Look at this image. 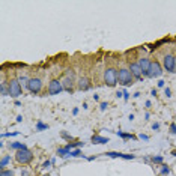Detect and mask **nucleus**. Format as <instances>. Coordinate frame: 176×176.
Here are the masks:
<instances>
[{"mask_svg":"<svg viewBox=\"0 0 176 176\" xmlns=\"http://www.w3.org/2000/svg\"><path fill=\"white\" fill-rule=\"evenodd\" d=\"M75 72L72 69H68L65 72V77L62 80V86H63V90L68 92V93H72L75 90Z\"/></svg>","mask_w":176,"mask_h":176,"instance_id":"obj_1","label":"nucleus"},{"mask_svg":"<svg viewBox=\"0 0 176 176\" xmlns=\"http://www.w3.org/2000/svg\"><path fill=\"white\" fill-rule=\"evenodd\" d=\"M134 81V75L131 74L129 68H121L118 71V83L122 86H131Z\"/></svg>","mask_w":176,"mask_h":176,"instance_id":"obj_2","label":"nucleus"},{"mask_svg":"<svg viewBox=\"0 0 176 176\" xmlns=\"http://www.w3.org/2000/svg\"><path fill=\"white\" fill-rule=\"evenodd\" d=\"M104 83L110 86V87H115L118 84V69L113 68V66H109L105 68L104 71Z\"/></svg>","mask_w":176,"mask_h":176,"instance_id":"obj_3","label":"nucleus"},{"mask_svg":"<svg viewBox=\"0 0 176 176\" xmlns=\"http://www.w3.org/2000/svg\"><path fill=\"white\" fill-rule=\"evenodd\" d=\"M8 90H9V95L12 98H18L23 93V87H21V84H20V81L17 78H12L8 83Z\"/></svg>","mask_w":176,"mask_h":176,"instance_id":"obj_4","label":"nucleus"},{"mask_svg":"<svg viewBox=\"0 0 176 176\" xmlns=\"http://www.w3.org/2000/svg\"><path fill=\"white\" fill-rule=\"evenodd\" d=\"M161 74H163L161 65L157 60H151V66H149V71H148L146 77H149V78H158V77H161Z\"/></svg>","mask_w":176,"mask_h":176,"instance_id":"obj_5","label":"nucleus"},{"mask_svg":"<svg viewBox=\"0 0 176 176\" xmlns=\"http://www.w3.org/2000/svg\"><path fill=\"white\" fill-rule=\"evenodd\" d=\"M27 89H29V92H30L32 95H38V93L42 90V80H41L39 77H33V78H30Z\"/></svg>","mask_w":176,"mask_h":176,"instance_id":"obj_6","label":"nucleus"},{"mask_svg":"<svg viewBox=\"0 0 176 176\" xmlns=\"http://www.w3.org/2000/svg\"><path fill=\"white\" fill-rule=\"evenodd\" d=\"M163 68L166 69L167 72H176V66H175V56L167 53L163 57Z\"/></svg>","mask_w":176,"mask_h":176,"instance_id":"obj_7","label":"nucleus"},{"mask_svg":"<svg viewBox=\"0 0 176 176\" xmlns=\"http://www.w3.org/2000/svg\"><path fill=\"white\" fill-rule=\"evenodd\" d=\"M15 160L20 163V164H29L32 160H33V154H32V151H18L17 154H15Z\"/></svg>","mask_w":176,"mask_h":176,"instance_id":"obj_8","label":"nucleus"},{"mask_svg":"<svg viewBox=\"0 0 176 176\" xmlns=\"http://www.w3.org/2000/svg\"><path fill=\"white\" fill-rule=\"evenodd\" d=\"M60 92H63V86L60 80H51L48 83V95H59Z\"/></svg>","mask_w":176,"mask_h":176,"instance_id":"obj_9","label":"nucleus"},{"mask_svg":"<svg viewBox=\"0 0 176 176\" xmlns=\"http://www.w3.org/2000/svg\"><path fill=\"white\" fill-rule=\"evenodd\" d=\"M92 87V84H90V80L87 78V77H84V75H81L80 78H78V81H77V89L78 90H89Z\"/></svg>","mask_w":176,"mask_h":176,"instance_id":"obj_10","label":"nucleus"},{"mask_svg":"<svg viewBox=\"0 0 176 176\" xmlns=\"http://www.w3.org/2000/svg\"><path fill=\"white\" fill-rule=\"evenodd\" d=\"M129 71H131V74L134 75V78L142 80V74H143V71H142V68H140L138 62H135V63H129Z\"/></svg>","mask_w":176,"mask_h":176,"instance_id":"obj_11","label":"nucleus"},{"mask_svg":"<svg viewBox=\"0 0 176 176\" xmlns=\"http://www.w3.org/2000/svg\"><path fill=\"white\" fill-rule=\"evenodd\" d=\"M138 65H140V68H142V71H143V75L146 77V74L149 71V66H151V60L148 57H140L138 59Z\"/></svg>","mask_w":176,"mask_h":176,"instance_id":"obj_12","label":"nucleus"},{"mask_svg":"<svg viewBox=\"0 0 176 176\" xmlns=\"http://www.w3.org/2000/svg\"><path fill=\"white\" fill-rule=\"evenodd\" d=\"M92 142L96 143V145H105V143H109V138L107 137H101L98 134H93L92 135Z\"/></svg>","mask_w":176,"mask_h":176,"instance_id":"obj_13","label":"nucleus"},{"mask_svg":"<svg viewBox=\"0 0 176 176\" xmlns=\"http://www.w3.org/2000/svg\"><path fill=\"white\" fill-rule=\"evenodd\" d=\"M9 148H11V149H15L17 152H18V151H27V146H26L24 143H20V142L9 143Z\"/></svg>","mask_w":176,"mask_h":176,"instance_id":"obj_14","label":"nucleus"},{"mask_svg":"<svg viewBox=\"0 0 176 176\" xmlns=\"http://www.w3.org/2000/svg\"><path fill=\"white\" fill-rule=\"evenodd\" d=\"M83 145H84V143H81V142H74V143H68L65 148H66L69 152H71V151H74V148H77V149H78V148H81Z\"/></svg>","mask_w":176,"mask_h":176,"instance_id":"obj_15","label":"nucleus"},{"mask_svg":"<svg viewBox=\"0 0 176 176\" xmlns=\"http://www.w3.org/2000/svg\"><path fill=\"white\" fill-rule=\"evenodd\" d=\"M57 155L62 157V158H66V157H71V152H69L66 148H59L57 149Z\"/></svg>","mask_w":176,"mask_h":176,"instance_id":"obj_16","label":"nucleus"},{"mask_svg":"<svg viewBox=\"0 0 176 176\" xmlns=\"http://www.w3.org/2000/svg\"><path fill=\"white\" fill-rule=\"evenodd\" d=\"M18 81H20L21 87H27V86H29V81H30V78H27L26 75H20V77H18Z\"/></svg>","mask_w":176,"mask_h":176,"instance_id":"obj_17","label":"nucleus"},{"mask_svg":"<svg viewBox=\"0 0 176 176\" xmlns=\"http://www.w3.org/2000/svg\"><path fill=\"white\" fill-rule=\"evenodd\" d=\"M11 161V155H6L2 158V161H0V167H2V170H5V167L8 166V163Z\"/></svg>","mask_w":176,"mask_h":176,"instance_id":"obj_18","label":"nucleus"},{"mask_svg":"<svg viewBox=\"0 0 176 176\" xmlns=\"http://www.w3.org/2000/svg\"><path fill=\"white\" fill-rule=\"evenodd\" d=\"M44 129H48V125L41 122V121H38L36 122V131H44Z\"/></svg>","mask_w":176,"mask_h":176,"instance_id":"obj_19","label":"nucleus"},{"mask_svg":"<svg viewBox=\"0 0 176 176\" xmlns=\"http://www.w3.org/2000/svg\"><path fill=\"white\" fill-rule=\"evenodd\" d=\"M0 93H2V96H6V95H9L8 86H6L5 83H2V86H0Z\"/></svg>","mask_w":176,"mask_h":176,"instance_id":"obj_20","label":"nucleus"},{"mask_svg":"<svg viewBox=\"0 0 176 176\" xmlns=\"http://www.w3.org/2000/svg\"><path fill=\"white\" fill-rule=\"evenodd\" d=\"M118 135L122 137V138H125V140H128V138H135L132 134H126V132H122V131H118Z\"/></svg>","mask_w":176,"mask_h":176,"instance_id":"obj_21","label":"nucleus"},{"mask_svg":"<svg viewBox=\"0 0 176 176\" xmlns=\"http://www.w3.org/2000/svg\"><path fill=\"white\" fill-rule=\"evenodd\" d=\"M105 155H109L110 158H121V152H105Z\"/></svg>","mask_w":176,"mask_h":176,"instance_id":"obj_22","label":"nucleus"},{"mask_svg":"<svg viewBox=\"0 0 176 176\" xmlns=\"http://www.w3.org/2000/svg\"><path fill=\"white\" fill-rule=\"evenodd\" d=\"M163 157L161 155H157V157H152V163H155V164H161L163 163Z\"/></svg>","mask_w":176,"mask_h":176,"instance_id":"obj_23","label":"nucleus"},{"mask_svg":"<svg viewBox=\"0 0 176 176\" xmlns=\"http://www.w3.org/2000/svg\"><path fill=\"white\" fill-rule=\"evenodd\" d=\"M0 176H14V172L12 170H2V172H0Z\"/></svg>","mask_w":176,"mask_h":176,"instance_id":"obj_24","label":"nucleus"},{"mask_svg":"<svg viewBox=\"0 0 176 176\" xmlns=\"http://www.w3.org/2000/svg\"><path fill=\"white\" fill-rule=\"evenodd\" d=\"M71 157H83V158H84V155H81V151H80V149L71 151Z\"/></svg>","mask_w":176,"mask_h":176,"instance_id":"obj_25","label":"nucleus"},{"mask_svg":"<svg viewBox=\"0 0 176 176\" xmlns=\"http://www.w3.org/2000/svg\"><path fill=\"white\" fill-rule=\"evenodd\" d=\"M161 175H170V169L167 166H161Z\"/></svg>","mask_w":176,"mask_h":176,"instance_id":"obj_26","label":"nucleus"},{"mask_svg":"<svg viewBox=\"0 0 176 176\" xmlns=\"http://www.w3.org/2000/svg\"><path fill=\"white\" fill-rule=\"evenodd\" d=\"M121 158H123V160H134V158H135V155H129V154H122V155H121Z\"/></svg>","mask_w":176,"mask_h":176,"instance_id":"obj_27","label":"nucleus"},{"mask_svg":"<svg viewBox=\"0 0 176 176\" xmlns=\"http://www.w3.org/2000/svg\"><path fill=\"white\" fill-rule=\"evenodd\" d=\"M107 107H109V102H101V104H99V109H101L102 112L107 109Z\"/></svg>","mask_w":176,"mask_h":176,"instance_id":"obj_28","label":"nucleus"},{"mask_svg":"<svg viewBox=\"0 0 176 176\" xmlns=\"http://www.w3.org/2000/svg\"><path fill=\"white\" fill-rule=\"evenodd\" d=\"M164 95H166L167 98H170V96H172V90H170L169 87H166V89H164Z\"/></svg>","mask_w":176,"mask_h":176,"instance_id":"obj_29","label":"nucleus"},{"mask_svg":"<svg viewBox=\"0 0 176 176\" xmlns=\"http://www.w3.org/2000/svg\"><path fill=\"white\" fill-rule=\"evenodd\" d=\"M170 132L176 135V125H175V123H172V125H170Z\"/></svg>","mask_w":176,"mask_h":176,"instance_id":"obj_30","label":"nucleus"},{"mask_svg":"<svg viewBox=\"0 0 176 176\" xmlns=\"http://www.w3.org/2000/svg\"><path fill=\"white\" fill-rule=\"evenodd\" d=\"M62 137H63V138H66V140H72V137L69 135V134H66V132H62Z\"/></svg>","mask_w":176,"mask_h":176,"instance_id":"obj_31","label":"nucleus"},{"mask_svg":"<svg viewBox=\"0 0 176 176\" xmlns=\"http://www.w3.org/2000/svg\"><path fill=\"white\" fill-rule=\"evenodd\" d=\"M123 99H125V101H128V99H129V93H128L126 90H123Z\"/></svg>","mask_w":176,"mask_h":176,"instance_id":"obj_32","label":"nucleus"},{"mask_svg":"<svg viewBox=\"0 0 176 176\" xmlns=\"http://www.w3.org/2000/svg\"><path fill=\"white\" fill-rule=\"evenodd\" d=\"M152 129H154V131L160 129V123H157V122H155V123H152Z\"/></svg>","mask_w":176,"mask_h":176,"instance_id":"obj_33","label":"nucleus"},{"mask_svg":"<svg viewBox=\"0 0 176 176\" xmlns=\"http://www.w3.org/2000/svg\"><path fill=\"white\" fill-rule=\"evenodd\" d=\"M50 164H53V163H51L50 160H47V161H45V163L42 164V167H45V169H47V167H50Z\"/></svg>","mask_w":176,"mask_h":176,"instance_id":"obj_34","label":"nucleus"},{"mask_svg":"<svg viewBox=\"0 0 176 176\" xmlns=\"http://www.w3.org/2000/svg\"><path fill=\"white\" fill-rule=\"evenodd\" d=\"M138 137H140V138H142V140H149V137H148L146 134H140Z\"/></svg>","mask_w":176,"mask_h":176,"instance_id":"obj_35","label":"nucleus"},{"mask_svg":"<svg viewBox=\"0 0 176 176\" xmlns=\"http://www.w3.org/2000/svg\"><path fill=\"white\" fill-rule=\"evenodd\" d=\"M164 84H166L164 80H160V81H158V87H164Z\"/></svg>","mask_w":176,"mask_h":176,"instance_id":"obj_36","label":"nucleus"},{"mask_svg":"<svg viewBox=\"0 0 176 176\" xmlns=\"http://www.w3.org/2000/svg\"><path fill=\"white\" fill-rule=\"evenodd\" d=\"M116 96H118V98H123V92H118Z\"/></svg>","mask_w":176,"mask_h":176,"instance_id":"obj_37","label":"nucleus"},{"mask_svg":"<svg viewBox=\"0 0 176 176\" xmlns=\"http://www.w3.org/2000/svg\"><path fill=\"white\" fill-rule=\"evenodd\" d=\"M151 105H152V102H151V101H146V107H148V109L151 107Z\"/></svg>","mask_w":176,"mask_h":176,"instance_id":"obj_38","label":"nucleus"},{"mask_svg":"<svg viewBox=\"0 0 176 176\" xmlns=\"http://www.w3.org/2000/svg\"><path fill=\"white\" fill-rule=\"evenodd\" d=\"M93 99L95 101H99V95H93Z\"/></svg>","mask_w":176,"mask_h":176,"instance_id":"obj_39","label":"nucleus"},{"mask_svg":"<svg viewBox=\"0 0 176 176\" xmlns=\"http://www.w3.org/2000/svg\"><path fill=\"white\" fill-rule=\"evenodd\" d=\"M72 115H78V109H74L72 110Z\"/></svg>","mask_w":176,"mask_h":176,"instance_id":"obj_40","label":"nucleus"},{"mask_svg":"<svg viewBox=\"0 0 176 176\" xmlns=\"http://www.w3.org/2000/svg\"><path fill=\"white\" fill-rule=\"evenodd\" d=\"M23 121V116H17V122H21Z\"/></svg>","mask_w":176,"mask_h":176,"instance_id":"obj_41","label":"nucleus"},{"mask_svg":"<svg viewBox=\"0 0 176 176\" xmlns=\"http://www.w3.org/2000/svg\"><path fill=\"white\" fill-rule=\"evenodd\" d=\"M175 66H176V56H175Z\"/></svg>","mask_w":176,"mask_h":176,"instance_id":"obj_42","label":"nucleus"},{"mask_svg":"<svg viewBox=\"0 0 176 176\" xmlns=\"http://www.w3.org/2000/svg\"><path fill=\"white\" fill-rule=\"evenodd\" d=\"M173 155H175V157H176V152H173Z\"/></svg>","mask_w":176,"mask_h":176,"instance_id":"obj_43","label":"nucleus"}]
</instances>
